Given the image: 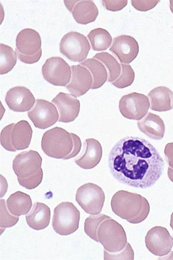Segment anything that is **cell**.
Returning a JSON list of instances; mask_svg holds the SVG:
<instances>
[{
    "mask_svg": "<svg viewBox=\"0 0 173 260\" xmlns=\"http://www.w3.org/2000/svg\"><path fill=\"white\" fill-rule=\"evenodd\" d=\"M1 202V220H0V227L5 229L13 227L18 223L19 216H12V214L7 210L6 200L2 199Z\"/></svg>",
    "mask_w": 173,
    "mask_h": 260,
    "instance_id": "obj_31",
    "label": "cell"
},
{
    "mask_svg": "<svg viewBox=\"0 0 173 260\" xmlns=\"http://www.w3.org/2000/svg\"><path fill=\"white\" fill-rule=\"evenodd\" d=\"M132 6L139 11H148L153 9L159 1H132Z\"/></svg>",
    "mask_w": 173,
    "mask_h": 260,
    "instance_id": "obj_33",
    "label": "cell"
},
{
    "mask_svg": "<svg viewBox=\"0 0 173 260\" xmlns=\"http://www.w3.org/2000/svg\"><path fill=\"white\" fill-rule=\"evenodd\" d=\"M77 1H64V4L67 9L69 10L70 12H72L73 11V8L75 5V4L77 3Z\"/></svg>",
    "mask_w": 173,
    "mask_h": 260,
    "instance_id": "obj_37",
    "label": "cell"
},
{
    "mask_svg": "<svg viewBox=\"0 0 173 260\" xmlns=\"http://www.w3.org/2000/svg\"><path fill=\"white\" fill-rule=\"evenodd\" d=\"M50 209L46 204L36 203L30 212L26 216L29 227L35 230H42L48 228L50 221Z\"/></svg>",
    "mask_w": 173,
    "mask_h": 260,
    "instance_id": "obj_20",
    "label": "cell"
},
{
    "mask_svg": "<svg viewBox=\"0 0 173 260\" xmlns=\"http://www.w3.org/2000/svg\"><path fill=\"white\" fill-rule=\"evenodd\" d=\"M122 74L121 76L112 84L120 89L129 86L134 80V74L132 67L129 65L121 64Z\"/></svg>",
    "mask_w": 173,
    "mask_h": 260,
    "instance_id": "obj_30",
    "label": "cell"
},
{
    "mask_svg": "<svg viewBox=\"0 0 173 260\" xmlns=\"http://www.w3.org/2000/svg\"><path fill=\"white\" fill-rule=\"evenodd\" d=\"M105 254V259H134V252L133 249L132 248L130 245L128 243L127 245L125 247V248L120 251V252L117 253H111L108 252L107 250L104 251Z\"/></svg>",
    "mask_w": 173,
    "mask_h": 260,
    "instance_id": "obj_32",
    "label": "cell"
},
{
    "mask_svg": "<svg viewBox=\"0 0 173 260\" xmlns=\"http://www.w3.org/2000/svg\"><path fill=\"white\" fill-rule=\"evenodd\" d=\"M86 67L90 71L93 78V85L91 89H99L102 87L108 79V73L106 68L100 61L95 58H88L80 64Z\"/></svg>",
    "mask_w": 173,
    "mask_h": 260,
    "instance_id": "obj_25",
    "label": "cell"
},
{
    "mask_svg": "<svg viewBox=\"0 0 173 260\" xmlns=\"http://www.w3.org/2000/svg\"><path fill=\"white\" fill-rule=\"evenodd\" d=\"M93 78L86 67L80 66H72V78L66 88L75 98H80L91 89Z\"/></svg>",
    "mask_w": 173,
    "mask_h": 260,
    "instance_id": "obj_14",
    "label": "cell"
},
{
    "mask_svg": "<svg viewBox=\"0 0 173 260\" xmlns=\"http://www.w3.org/2000/svg\"><path fill=\"white\" fill-rule=\"evenodd\" d=\"M42 158L39 152L30 150L17 155L12 167L20 185L28 190L34 189L43 179Z\"/></svg>",
    "mask_w": 173,
    "mask_h": 260,
    "instance_id": "obj_4",
    "label": "cell"
},
{
    "mask_svg": "<svg viewBox=\"0 0 173 260\" xmlns=\"http://www.w3.org/2000/svg\"><path fill=\"white\" fill-rule=\"evenodd\" d=\"M103 6L110 11L116 12L127 6L128 1H102Z\"/></svg>",
    "mask_w": 173,
    "mask_h": 260,
    "instance_id": "obj_34",
    "label": "cell"
},
{
    "mask_svg": "<svg viewBox=\"0 0 173 260\" xmlns=\"http://www.w3.org/2000/svg\"><path fill=\"white\" fill-rule=\"evenodd\" d=\"M80 219V211L75 205L70 202H63L54 209L53 228L60 236H69L78 230Z\"/></svg>",
    "mask_w": 173,
    "mask_h": 260,
    "instance_id": "obj_7",
    "label": "cell"
},
{
    "mask_svg": "<svg viewBox=\"0 0 173 260\" xmlns=\"http://www.w3.org/2000/svg\"><path fill=\"white\" fill-rule=\"evenodd\" d=\"M41 147L44 152L50 157L69 160L79 153L82 142L76 134L56 127L44 133Z\"/></svg>",
    "mask_w": 173,
    "mask_h": 260,
    "instance_id": "obj_2",
    "label": "cell"
},
{
    "mask_svg": "<svg viewBox=\"0 0 173 260\" xmlns=\"http://www.w3.org/2000/svg\"><path fill=\"white\" fill-rule=\"evenodd\" d=\"M17 53L10 46L0 45V74H6L14 69L17 62Z\"/></svg>",
    "mask_w": 173,
    "mask_h": 260,
    "instance_id": "obj_27",
    "label": "cell"
},
{
    "mask_svg": "<svg viewBox=\"0 0 173 260\" xmlns=\"http://www.w3.org/2000/svg\"><path fill=\"white\" fill-rule=\"evenodd\" d=\"M109 50L116 54L121 63L129 64L137 57L139 47L133 37L121 35L115 38Z\"/></svg>",
    "mask_w": 173,
    "mask_h": 260,
    "instance_id": "obj_16",
    "label": "cell"
},
{
    "mask_svg": "<svg viewBox=\"0 0 173 260\" xmlns=\"http://www.w3.org/2000/svg\"><path fill=\"white\" fill-rule=\"evenodd\" d=\"M111 207L117 216L131 224L142 223L150 212V204L145 197L124 190L113 196Z\"/></svg>",
    "mask_w": 173,
    "mask_h": 260,
    "instance_id": "obj_3",
    "label": "cell"
},
{
    "mask_svg": "<svg viewBox=\"0 0 173 260\" xmlns=\"http://www.w3.org/2000/svg\"><path fill=\"white\" fill-rule=\"evenodd\" d=\"M19 59L24 63L32 64H34L40 60L42 54V50L33 56H26L16 52Z\"/></svg>",
    "mask_w": 173,
    "mask_h": 260,
    "instance_id": "obj_35",
    "label": "cell"
},
{
    "mask_svg": "<svg viewBox=\"0 0 173 260\" xmlns=\"http://www.w3.org/2000/svg\"><path fill=\"white\" fill-rule=\"evenodd\" d=\"M40 34L31 28H24L16 37V52L26 56H33L41 49Z\"/></svg>",
    "mask_w": 173,
    "mask_h": 260,
    "instance_id": "obj_18",
    "label": "cell"
},
{
    "mask_svg": "<svg viewBox=\"0 0 173 260\" xmlns=\"http://www.w3.org/2000/svg\"><path fill=\"white\" fill-rule=\"evenodd\" d=\"M170 8L172 13L173 14V1H170Z\"/></svg>",
    "mask_w": 173,
    "mask_h": 260,
    "instance_id": "obj_39",
    "label": "cell"
},
{
    "mask_svg": "<svg viewBox=\"0 0 173 260\" xmlns=\"http://www.w3.org/2000/svg\"><path fill=\"white\" fill-rule=\"evenodd\" d=\"M170 227L172 230V232H173V212L171 214V218H170Z\"/></svg>",
    "mask_w": 173,
    "mask_h": 260,
    "instance_id": "obj_38",
    "label": "cell"
},
{
    "mask_svg": "<svg viewBox=\"0 0 173 260\" xmlns=\"http://www.w3.org/2000/svg\"><path fill=\"white\" fill-rule=\"evenodd\" d=\"M137 124L141 131L152 139H162L165 128L163 120L158 115L149 113L144 119L139 121Z\"/></svg>",
    "mask_w": 173,
    "mask_h": 260,
    "instance_id": "obj_22",
    "label": "cell"
},
{
    "mask_svg": "<svg viewBox=\"0 0 173 260\" xmlns=\"http://www.w3.org/2000/svg\"><path fill=\"white\" fill-rule=\"evenodd\" d=\"M27 114L35 127L42 129L52 126L59 120L56 106L43 99H37L35 106Z\"/></svg>",
    "mask_w": 173,
    "mask_h": 260,
    "instance_id": "obj_11",
    "label": "cell"
},
{
    "mask_svg": "<svg viewBox=\"0 0 173 260\" xmlns=\"http://www.w3.org/2000/svg\"><path fill=\"white\" fill-rule=\"evenodd\" d=\"M52 103L58 108L59 122L70 123L79 116L80 103L73 95L61 92L52 100Z\"/></svg>",
    "mask_w": 173,
    "mask_h": 260,
    "instance_id": "obj_17",
    "label": "cell"
},
{
    "mask_svg": "<svg viewBox=\"0 0 173 260\" xmlns=\"http://www.w3.org/2000/svg\"><path fill=\"white\" fill-rule=\"evenodd\" d=\"M109 217L103 214L88 217L84 223V232L92 240L98 242L97 232L99 226L103 220Z\"/></svg>",
    "mask_w": 173,
    "mask_h": 260,
    "instance_id": "obj_29",
    "label": "cell"
},
{
    "mask_svg": "<svg viewBox=\"0 0 173 260\" xmlns=\"http://www.w3.org/2000/svg\"><path fill=\"white\" fill-rule=\"evenodd\" d=\"M152 110L167 111L173 108V93L166 87H159L152 90L149 94Z\"/></svg>",
    "mask_w": 173,
    "mask_h": 260,
    "instance_id": "obj_23",
    "label": "cell"
},
{
    "mask_svg": "<svg viewBox=\"0 0 173 260\" xmlns=\"http://www.w3.org/2000/svg\"><path fill=\"white\" fill-rule=\"evenodd\" d=\"M145 244L152 254L164 257L169 254L172 248L173 238L166 228L156 226L147 233Z\"/></svg>",
    "mask_w": 173,
    "mask_h": 260,
    "instance_id": "obj_12",
    "label": "cell"
},
{
    "mask_svg": "<svg viewBox=\"0 0 173 260\" xmlns=\"http://www.w3.org/2000/svg\"><path fill=\"white\" fill-rule=\"evenodd\" d=\"M30 196L22 191H16L7 201L8 211L16 216L26 215L32 207Z\"/></svg>",
    "mask_w": 173,
    "mask_h": 260,
    "instance_id": "obj_24",
    "label": "cell"
},
{
    "mask_svg": "<svg viewBox=\"0 0 173 260\" xmlns=\"http://www.w3.org/2000/svg\"><path fill=\"white\" fill-rule=\"evenodd\" d=\"M85 152L81 157L75 159V162L84 170L94 169L101 160L102 157V148L100 142L94 138L87 139L85 142Z\"/></svg>",
    "mask_w": 173,
    "mask_h": 260,
    "instance_id": "obj_19",
    "label": "cell"
},
{
    "mask_svg": "<svg viewBox=\"0 0 173 260\" xmlns=\"http://www.w3.org/2000/svg\"><path fill=\"white\" fill-rule=\"evenodd\" d=\"M166 155L168 158L170 165L173 166V144H170L166 146Z\"/></svg>",
    "mask_w": 173,
    "mask_h": 260,
    "instance_id": "obj_36",
    "label": "cell"
},
{
    "mask_svg": "<svg viewBox=\"0 0 173 260\" xmlns=\"http://www.w3.org/2000/svg\"><path fill=\"white\" fill-rule=\"evenodd\" d=\"M42 73L45 80L57 86L68 85L71 78V68L60 57H52L46 60Z\"/></svg>",
    "mask_w": 173,
    "mask_h": 260,
    "instance_id": "obj_10",
    "label": "cell"
},
{
    "mask_svg": "<svg viewBox=\"0 0 173 260\" xmlns=\"http://www.w3.org/2000/svg\"><path fill=\"white\" fill-rule=\"evenodd\" d=\"M76 201L86 213L99 215L102 211L105 194L102 188L97 184L88 183L78 188Z\"/></svg>",
    "mask_w": 173,
    "mask_h": 260,
    "instance_id": "obj_8",
    "label": "cell"
},
{
    "mask_svg": "<svg viewBox=\"0 0 173 260\" xmlns=\"http://www.w3.org/2000/svg\"><path fill=\"white\" fill-rule=\"evenodd\" d=\"M32 129L26 120H21L4 127L0 136L1 145L4 149L15 152L28 148L30 145Z\"/></svg>",
    "mask_w": 173,
    "mask_h": 260,
    "instance_id": "obj_6",
    "label": "cell"
},
{
    "mask_svg": "<svg viewBox=\"0 0 173 260\" xmlns=\"http://www.w3.org/2000/svg\"><path fill=\"white\" fill-rule=\"evenodd\" d=\"M149 107V100L146 96L137 93L125 95L120 101L121 114L129 119H141L146 115Z\"/></svg>",
    "mask_w": 173,
    "mask_h": 260,
    "instance_id": "obj_13",
    "label": "cell"
},
{
    "mask_svg": "<svg viewBox=\"0 0 173 260\" xmlns=\"http://www.w3.org/2000/svg\"><path fill=\"white\" fill-rule=\"evenodd\" d=\"M109 167L117 181L145 189L154 186L161 177L164 163L150 142L128 136L113 146L109 155Z\"/></svg>",
    "mask_w": 173,
    "mask_h": 260,
    "instance_id": "obj_1",
    "label": "cell"
},
{
    "mask_svg": "<svg viewBox=\"0 0 173 260\" xmlns=\"http://www.w3.org/2000/svg\"><path fill=\"white\" fill-rule=\"evenodd\" d=\"M97 237L105 250L111 253L120 252L128 244L124 228L111 217L100 224Z\"/></svg>",
    "mask_w": 173,
    "mask_h": 260,
    "instance_id": "obj_5",
    "label": "cell"
},
{
    "mask_svg": "<svg viewBox=\"0 0 173 260\" xmlns=\"http://www.w3.org/2000/svg\"><path fill=\"white\" fill-rule=\"evenodd\" d=\"M90 49V43L86 36L78 32L67 33L60 44L61 53L74 62L86 60Z\"/></svg>",
    "mask_w": 173,
    "mask_h": 260,
    "instance_id": "obj_9",
    "label": "cell"
},
{
    "mask_svg": "<svg viewBox=\"0 0 173 260\" xmlns=\"http://www.w3.org/2000/svg\"><path fill=\"white\" fill-rule=\"evenodd\" d=\"M91 47L95 51H104L111 47L112 37L107 30L102 28H97L92 30L87 36Z\"/></svg>",
    "mask_w": 173,
    "mask_h": 260,
    "instance_id": "obj_26",
    "label": "cell"
},
{
    "mask_svg": "<svg viewBox=\"0 0 173 260\" xmlns=\"http://www.w3.org/2000/svg\"><path fill=\"white\" fill-rule=\"evenodd\" d=\"M5 100L10 110L16 112L29 111L36 103L31 91L24 86H16L8 90Z\"/></svg>",
    "mask_w": 173,
    "mask_h": 260,
    "instance_id": "obj_15",
    "label": "cell"
},
{
    "mask_svg": "<svg viewBox=\"0 0 173 260\" xmlns=\"http://www.w3.org/2000/svg\"><path fill=\"white\" fill-rule=\"evenodd\" d=\"M72 13L78 23L87 24L94 22L98 16L99 11L92 1H77Z\"/></svg>",
    "mask_w": 173,
    "mask_h": 260,
    "instance_id": "obj_21",
    "label": "cell"
},
{
    "mask_svg": "<svg viewBox=\"0 0 173 260\" xmlns=\"http://www.w3.org/2000/svg\"><path fill=\"white\" fill-rule=\"evenodd\" d=\"M93 58L103 62L107 67L109 71L108 82H112L119 77L121 72V65L112 54L107 52H101L96 54Z\"/></svg>",
    "mask_w": 173,
    "mask_h": 260,
    "instance_id": "obj_28",
    "label": "cell"
}]
</instances>
